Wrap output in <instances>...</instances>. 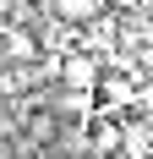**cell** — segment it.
I'll return each mask as SVG.
<instances>
[{
  "label": "cell",
  "mask_w": 153,
  "mask_h": 159,
  "mask_svg": "<svg viewBox=\"0 0 153 159\" xmlns=\"http://www.w3.org/2000/svg\"><path fill=\"white\" fill-rule=\"evenodd\" d=\"M98 71H104V61H98V55H88V49H66V55H60V77H55V88H76V93H93Z\"/></svg>",
  "instance_id": "obj_1"
},
{
  "label": "cell",
  "mask_w": 153,
  "mask_h": 159,
  "mask_svg": "<svg viewBox=\"0 0 153 159\" xmlns=\"http://www.w3.org/2000/svg\"><path fill=\"white\" fill-rule=\"evenodd\" d=\"M38 55H44V49H38V33L11 22V28H6V39H0V66H33Z\"/></svg>",
  "instance_id": "obj_2"
},
{
  "label": "cell",
  "mask_w": 153,
  "mask_h": 159,
  "mask_svg": "<svg viewBox=\"0 0 153 159\" xmlns=\"http://www.w3.org/2000/svg\"><path fill=\"white\" fill-rule=\"evenodd\" d=\"M44 11H55L60 22H71V28H88L93 16H104L109 6L104 0H44Z\"/></svg>",
  "instance_id": "obj_3"
},
{
  "label": "cell",
  "mask_w": 153,
  "mask_h": 159,
  "mask_svg": "<svg viewBox=\"0 0 153 159\" xmlns=\"http://www.w3.org/2000/svg\"><path fill=\"white\" fill-rule=\"evenodd\" d=\"M0 159H11V143H6V137H0Z\"/></svg>",
  "instance_id": "obj_4"
},
{
  "label": "cell",
  "mask_w": 153,
  "mask_h": 159,
  "mask_svg": "<svg viewBox=\"0 0 153 159\" xmlns=\"http://www.w3.org/2000/svg\"><path fill=\"white\" fill-rule=\"evenodd\" d=\"M6 28H11V22H6V16H0V39H6Z\"/></svg>",
  "instance_id": "obj_5"
},
{
  "label": "cell",
  "mask_w": 153,
  "mask_h": 159,
  "mask_svg": "<svg viewBox=\"0 0 153 159\" xmlns=\"http://www.w3.org/2000/svg\"><path fill=\"white\" fill-rule=\"evenodd\" d=\"M104 159H126V154H104Z\"/></svg>",
  "instance_id": "obj_6"
}]
</instances>
